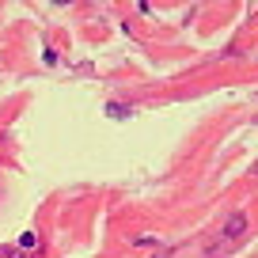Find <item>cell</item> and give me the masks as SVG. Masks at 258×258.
Listing matches in <instances>:
<instances>
[{"label": "cell", "instance_id": "obj_4", "mask_svg": "<svg viewBox=\"0 0 258 258\" xmlns=\"http://www.w3.org/2000/svg\"><path fill=\"white\" fill-rule=\"evenodd\" d=\"M156 258H167V254H156Z\"/></svg>", "mask_w": 258, "mask_h": 258}, {"label": "cell", "instance_id": "obj_2", "mask_svg": "<svg viewBox=\"0 0 258 258\" xmlns=\"http://www.w3.org/2000/svg\"><path fill=\"white\" fill-rule=\"evenodd\" d=\"M129 114H133V106H118V103L106 106V118H129Z\"/></svg>", "mask_w": 258, "mask_h": 258}, {"label": "cell", "instance_id": "obj_3", "mask_svg": "<svg viewBox=\"0 0 258 258\" xmlns=\"http://www.w3.org/2000/svg\"><path fill=\"white\" fill-rule=\"evenodd\" d=\"M19 247H23V250H34V247H38V235H34V232H23V235H19Z\"/></svg>", "mask_w": 258, "mask_h": 258}, {"label": "cell", "instance_id": "obj_1", "mask_svg": "<svg viewBox=\"0 0 258 258\" xmlns=\"http://www.w3.org/2000/svg\"><path fill=\"white\" fill-rule=\"evenodd\" d=\"M243 232H247V217H243V213L228 217V224H224V239H235V235H243Z\"/></svg>", "mask_w": 258, "mask_h": 258}, {"label": "cell", "instance_id": "obj_5", "mask_svg": "<svg viewBox=\"0 0 258 258\" xmlns=\"http://www.w3.org/2000/svg\"><path fill=\"white\" fill-rule=\"evenodd\" d=\"M254 175H258V167H254Z\"/></svg>", "mask_w": 258, "mask_h": 258}]
</instances>
